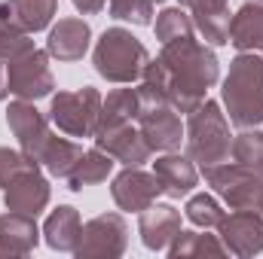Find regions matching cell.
Listing matches in <instances>:
<instances>
[{
	"mask_svg": "<svg viewBox=\"0 0 263 259\" xmlns=\"http://www.w3.org/2000/svg\"><path fill=\"white\" fill-rule=\"evenodd\" d=\"M220 241L227 247V253L233 256H257L263 253V213L257 210H233L220 220L217 226Z\"/></svg>",
	"mask_w": 263,
	"mask_h": 259,
	"instance_id": "obj_11",
	"label": "cell"
},
{
	"mask_svg": "<svg viewBox=\"0 0 263 259\" xmlns=\"http://www.w3.org/2000/svg\"><path fill=\"white\" fill-rule=\"evenodd\" d=\"M101 101H104L101 92L92 85L59 92L52 95V104H49V122L67 137H92L98 128Z\"/></svg>",
	"mask_w": 263,
	"mask_h": 259,
	"instance_id": "obj_6",
	"label": "cell"
},
{
	"mask_svg": "<svg viewBox=\"0 0 263 259\" xmlns=\"http://www.w3.org/2000/svg\"><path fill=\"white\" fill-rule=\"evenodd\" d=\"M181 6L190 12L193 28L208 46H227L230 43V0H181Z\"/></svg>",
	"mask_w": 263,
	"mask_h": 259,
	"instance_id": "obj_16",
	"label": "cell"
},
{
	"mask_svg": "<svg viewBox=\"0 0 263 259\" xmlns=\"http://www.w3.org/2000/svg\"><path fill=\"white\" fill-rule=\"evenodd\" d=\"M153 0H107L110 15L132 25H153Z\"/></svg>",
	"mask_w": 263,
	"mask_h": 259,
	"instance_id": "obj_30",
	"label": "cell"
},
{
	"mask_svg": "<svg viewBox=\"0 0 263 259\" xmlns=\"http://www.w3.org/2000/svg\"><path fill=\"white\" fill-rule=\"evenodd\" d=\"M205 183L230 210H257L263 213V177L242 168L239 162H220L211 168H202Z\"/></svg>",
	"mask_w": 263,
	"mask_h": 259,
	"instance_id": "obj_5",
	"label": "cell"
},
{
	"mask_svg": "<svg viewBox=\"0 0 263 259\" xmlns=\"http://www.w3.org/2000/svg\"><path fill=\"white\" fill-rule=\"evenodd\" d=\"M59 12V0H3L0 3V21L22 34H37L52 25Z\"/></svg>",
	"mask_w": 263,
	"mask_h": 259,
	"instance_id": "obj_18",
	"label": "cell"
},
{
	"mask_svg": "<svg viewBox=\"0 0 263 259\" xmlns=\"http://www.w3.org/2000/svg\"><path fill=\"white\" fill-rule=\"evenodd\" d=\"M138 131L144 134V140L153 153H175L184 143V122L172 104L144 110L138 116Z\"/></svg>",
	"mask_w": 263,
	"mask_h": 259,
	"instance_id": "obj_14",
	"label": "cell"
},
{
	"mask_svg": "<svg viewBox=\"0 0 263 259\" xmlns=\"http://www.w3.org/2000/svg\"><path fill=\"white\" fill-rule=\"evenodd\" d=\"M110 195H114L120 210L141 213L144 207H150L162 195V183H159V177L153 171H144L141 165H126L110 180Z\"/></svg>",
	"mask_w": 263,
	"mask_h": 259,
	"instance_id": "obj_10",
	"label": "cell"
},
{
	"mask_svg": "<svg viewBox=\"0 0 263 259\" xmlns=\"http://www.w3.org/2000/svg\"><path fill=\"white\" fill-rule=\"evenodd\" d=\"M153 174L159 177L162 195H168V198L190 195L199 186L196 162H193L190 156H181L178 149H175V153H162V156L153 162Z\"/></svg>",
	"mask_w": 263,
	"mask_h": 259,
	"instance_id": "obj_19",
	"label": "cell"
},
{
	"mask_svg": "<svg viewBox=\"0 0 263 259\" xmlns=\"http://www.w3.org/2000/svg\"><path fill=\"white\" fill-rule=\"evenodd\" d=\"M159 61L168 76V104L178 113H193L208 98V89L220 79V61L214 49L196 37L162 43Z\"/></svg>",
	"mask_w": 263,
	"mask_h": 259,
	"instance_id": "obj_1",
	"label": "cell"
},
{
	"mask_svg": "<svg viewBox=\"0 0 263 259\" xmlns=\"http://www.w3.org/2000/svg\"><path fill=\"white\" fill-rule=\"evenodd\" d=\"M6 82H9V95L22 98V101H40L49 98L55 89V76L49 67V52L46 49H25L22 55L6 61Z\"/></svg>",
	"mask_w": 263,
	"mask_h": 259,
	"instance_id": "obj_7",
	"label": "cell"
},
{
	"mask_svg": "<svg viewBox=\"0 0 263 259\" xmlns=\"http://www.w3.org/2000/svg\"><path fill=\"white\" fill-rule=\"evenodd\" d=\"M147 61H150L147 46L129 28H107L92 49V64L98 70V76H104L107 82H117V85L138 82Z\"/></svg>",
	"mask_w": 263,
	"mask_h": 259,
	"instance_id": "obj_4",
	"label": "cell"
},
{
	"mask_svg": "<svg viewBox=\"0 0 263 259\" xmlns=\"http://www.w3.org/2000/svg\"><path fill=\"white\" fill-rule=\"evenodd\" d=\"M37 162H31L22 149H9V146H0V189L25 168H34Z\"/></svg>",
	"mask_w": 263,
	"mask_h": 259,
	"instance_id": "obj_32",
	"label": "cell"
},
{
	"mask_svg": "<svg viewBox=\"0 0 263 259\" xmlns=\"http://www.w3.org/2000/svg\"><path fill=\"white\" fill-rule=\"evenodd\" d=\"M230 46L239 52H260L263 49V3L248 0L230 21Z\"/></svg>",
	"mask_w": 263,
	"mask_h": 259,
	"instance_id": "obj_22",
	"label": "cell"
},
{
	"mask_svg": "<svg viewBox=\"0 0 263 259\" xmlns=\"http://www.w3.org/2000/svg\"><path fill=\"white\" fill-rule=\"evenodd\" d=\"M153 3H165V0H153Z\"/></svg>",
	"mask_w": 263,
	"mask_h": 259,
	"instance_id": "obj_35",
	"label": "cell"
},
{
	"mask_svg": "<svg viewBox=\"0 0 263 259\" xmlns=\"http://www.w3.org/2000/svg\"><path fill=\"white\" fill-rule=\"evenodd\" d=\"M92 46V28L86 18H59L49 28L46 52L59 61H80Z\"/></svg>",
	"mask_w": 263,
	"mask_h": 259,
	"instance_id": "obj_17",
	"label": "cell"
},
{
	"mask_svg": "<svg viewBox=\"0 0 263 259\" xmlns=\"http://www.w3.org/2000/svg\"><path fill=\"white\" fill-rule=\"evenodd\" d=\"M260 55H263V49H260Z\"/></svg>",
	"mask_w": 263,
	"mask_h": 259,
	"instance_id": "obj_37",
	"label": "cell"
},
{
	"mask_svg": "<svg viewBox=\"0 0 263 259\" xmlns=\"http://www.w3.org/2000/svg\"><path fill=\"white\" fill-rule=\"evenodd\" d=\"M40 235L37 217L6 210L0 217V256H28L40 244Z\"/></svg>",
	"mask_w": 263,
	"mask_h": 259,
	"instance_id": "obj_20",
	"label": "cell"
},
{
	"mask_svg": "<svg viewBox=\"0 0 263 259\" xmlns=\"http://www.w3.org/2000/svg\"><path fill=\"white\" fill-rule=\"evenodd\" d=\"M31 46H34L31 34H22V31L9 28L6 21H0V61H9V58L22 55V52L31 49Z\"/></svg>",
	"mask_w": 263,
	"mask_h": 259,
	"instance_id": "obj_31",
	"label": "cell"
},
{
	"mask_svg": "<svg viewBox=\"0 0 263 259\" xmlns=\"http://www.w3.org/2000/svg\"><path fill=\"white\" fill-rule=\"evenodd\" d=\"M6 125H9L12 134H15L18 149H22L31 162L40 165L43 146H46V140H49L52 131H49V119L34 107V101H22V98H15V101L6 107Z\"/></svg>",
	"mask_w": 263,
	"mask_h": 259,
	"instance_id": "obj_9",
	"label": "cell"
},
{
	"mask_svg": "<svg viewBox=\"0 0 263 259\" xmlns=\"http://www.w3.org/2000/svg\"><path fill=\"white\" fill-rule=\"evenodd\" d=\"M70 3L77 6V12H83V15H95V12L104 9L107 0H70Z\"/></svg>",
	"mask_w": 263,
	"mask_h": 259,
	"instance_id": "obj_33",
	"label": "cell"
},
{
	"mask_svg": "<svg viewBox=\"0 0 263 259\" xmlns=\"http://www.w3.org/2000/svg\"><path fill=\"white\" fill-rule=\"evenodd\" d=\"M138 116H141V98H138V89H114V92L101 101L98 128L123 125V122H138Z\"/></svg>",
	"mask_w": 263,
	"mask_h": 259,
	"instance_id": "obj_25",
	"label": "cell"
},
{
	"mask_svg": "<svg viewBox=\"0 0 263 259\" xmlns=\"http://www.w3.org/2000/svg\"><path fill=\"white\" fill-rule=\"evenodd\" d=\"M80 229H83L80 210L70 204H59L43 223V241L59 253H73L80 241Z\"/></svg>",
	"mask_w": 263,
	"mask_h": 259,
	"instance_id": "obj_21",
	"label": "cell"
},
{
	"mask_svg": "<svg viewBox=\"0 0 263 259\" xmlns=\"http://www.w3.org/2000/svg\"><path fill=\"white\" fill-rule=\"evenodd\" d=\"M184 143L187 156L199 168H211L220 162H230L233 156V134H230V119L217 101H202L193 113H187L184 125Z\"/></svg>",
	"mask_w": 263,
	"mask_h": 259,
	"instance_id": "obj_3",
	"label": "cell"
},
{
	"mask_svg": "<svg viewBox=\"0 0 263 259\" xmlns=\"http://www.w3.org/2000/svg\"><path fill=\"white\" fill-rule=\"evenodd\" d=\"M114 159L104 153V149H98V146H92V149H83V156H80V162L73 165V171L67 174V189H73V192H80L83 186H95V183H104L110 174H114Z\"/></svg>",
	"mask_w": 263,
	"mask_h": 259,
	"instance_id": "obj_23",
	"label": "cell"
},
{
	"mask_svg": "<svg viewBox=\"0 0 263 259\" xmlns=\"http://www.w3.org/2000/svg\"><path fill=\"white\" fill-rule=\"evenodd\" d=\"M92 143H95L98 149H104V153H107L114 162H120V165H144V162H150V156H153V149L147 146L144 134L138 131V125H132V122L95 128Z\"/></svg>",
	"mask_w": 263,
	"mask_h": 259,
	"instance_id": "obj_13",
	"label": "cell"
},
{
	"mask_svg": "<svg viewBox=\"0 0 263 259\" xmlns=\"http://www.w3.org/2000/svg\"><path fill=\"white\" fill-rule=\"evenodd\" d=\"M178 232H181V210L175 204L153 201L150 207H144L138 213V235H141L144 247L153 253H165Z\"/></svg>",
	"mask_w": 263,
	"mask_h": 259,
	"instance_id": "obj_15",
	"label": "cell"
},
{
	"mask_svg": "<svg viewBox=\"0 0 263 259\" xmlns=\"http://www.w3.org/2000/svg\"><path fill=\"white\" fill-rule=\"evenodd\" d=\"M184 213H187V220H190L196 229H217L220 220L227 217V210L220 207V201H217L214 195H208V192L190 195Z\"/></svg>",
	"mask_w": 263,
	"mask_h": 259,
	"instance_id": "obj_29",
	"label": "cell"
},
{
	"mask_svg": "<svg viewBox=\"0 0 263 259\" xmlns=\"http://www.w3.org/2000/svg\"><path fill=\"white\" fill-rule=\"evenodd\" d=\"M80 156H83V146L80 143H73L70 137L49 134V140L43 146V156H40V168H46L49 177L67 180V174L73 171V165L80 162Z\"/></svg>",
	"mask_w": 263,
	"mask_h": 259,
	"instance_id": "obj_24",
	"label": "cell"
},
{
	"mask_svg": "<svg viewBox=\"0 0 263 259\" xmlns=\"http://www.w3.org/2000/svg\"><path fill=\"white\" fill-rule=\"evenodd\" d=\"M257 3H263V0H257Z\"/></svg>",
	"mask_w": 263,
	"mask_h": 259,
	"instance_id": "obj_36",
	"label": "cell"
},
{
	"mask_svg": "<svg viewBox=\"0 0 263 259\" xmlns=\"http://www.w3.org/2000/svg\"><path fill=\"white\" fill-rule=\"evenodd\" d=\"M153 31H156V40L159 43H172V40H184V37H193L196 28H193V18L184 6H168L156 15L153 21Z\"/></svg>",
	"mask_w": 263,
	"mask_h": 259,
	"instance_id": "obj_28",
	"label": "cell"
},
{
	"mask_svg": "<svg viewBox=\"0 0 263 259\" xmlns=\"http://www.w3.org/2000/svg\"><path fill=\"white\" fill-rule=\"evenodd\" d=\"M172 259H187V256H227V247L220 241V235H208L205 232H187L181 229L175 235V241L165 250Z\"/></svg>",
	"mask_w": 263,
	"mask_h": 259,
	"instance_id": "obj_26",
	"label": "cell"
},
{
	"mask_svg": "<svg viewBox=\"0 0 263 259\" xmlns=\"http://www.w3.org/2000/svg\"><path fill=\"white\" fill-rule=\"evenodd\" d=\"M129 247V223L123 213H98L83 223L80 241H77V256H107L117 259Z\"/></svg>",
	"mask_w": 263,
	"mask_h": 259,
	"instance_id": "obj_8",
	"label": "cell"
},
{
	"mask_svg": "<svg viewBox=\"0 0 263 259\" xmlns=\"http://www.w3.org/2000/svg\"><path fill=\"white\" fill-rule=\"evenodd\" d=\"M49 180L40 174V165L34 168H25L18 171L6 186H3V204L6 210H18V213H28V217H40L49 204Z\"/></svg>",
	"mask_w": 263,
	"mask_h": 259,
	"instance_id": "obj_12",
	"label": "cell"
},
{
	"mask_svg": "<svg viewBox=\"0 0 263 259\" xmlns=\"http://www.w3.org/2000/svg\"><path fill=\"white\" fill-rule=\"evenodd\" d=\"M227 119L236 128H257L263 122V55L239 52L220 82Z\"/></svg>",
	"mask_w": 263,
	"mask_h": 259,
	"instance_id": "obj_2",
	"label": "cell"
},
{
	"mask_svg": "<svg viewBox=\"0 0 263 259\" xmlns=\"http://www.w3.org/2000/svg\"><path fill=\"white\" fill-rule=\"evenodd\" d=\"M9 98V82H6V61H0V101Z\"/></svg>",
	"mask_w": 263,
	"mask_h": 259,
	"instance_id": "obj_34",
	"label": "cell"
},
{
	"mask_svg": "<svg viewBox=\"0 0 263 259\" xmlns=\"http://www.w3.org/2000/svg\"><path fill=\"white\" fill-rule=\"evenodd\" d=\"M233 162H239L242 168L254 171L263 177V131L260 128H242L233 137Z\"/></svg>",
	"mask_w": 263,
	"mask_h": 259,
	"instance_id": "obj_27",
	"label": "cell"
}]
</instances>
